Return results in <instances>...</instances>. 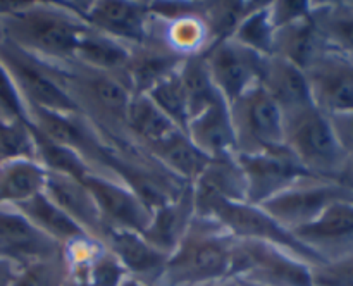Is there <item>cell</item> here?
<instances>
[{
	"instance_id": "bcb514c9",
	"label": "cell",
	"mask_w": 353,
	"mask_h": 286,
	"mask_svg": "<svg viewBox=\"0 0 353 286\" xmlns=\"http://www.w3.org/2000/svg\"><path fill=\"white\" fill-rule=\"evenodd\" d=\"M231 286H240V285H234V283H231Z\"/></svg>"
},
{
	"instance_id": "ffe728a7",
	"label": "cell",
	"mask_w": 353,
	"mask_h": 286,
	"mask_svg": "<svg viewBox=\"0 0 353 286\" xmlns=\"http://www.w3.org/2000/svg\"><path fill=\"white\" fill-rule=\"evenodd\" d=\"M195 200H193L192 185L186 186L176 198L152 210L150 221L141 236L157 248L159 252L169 255L176 250L185 234L188 233L195 219Z\"/></svg>"
},
{
	"instance_id": "e0dca14e",
	"label": "cell",
	"mask_w": 353,
	"mask_h": 286,
	"mask_svg": "<svg viewBox=\"0 0 353 286\" xmlns=\"http://www.w3.org/2000/svg\"><path fill=\"white\" fill-rule=\"evenodd\" d=\"M102 243L107 250L116 255L130 278L143 281L150 286H159L164 274L168 255L152 247L140 233L105 229Z\"/></svg>"
},
{
	"instance_id": "8d00e7d4",
	"label": "cell",
	"mask_w": 353,
	"mask_h": 286,
	"mask_svg": "<svg viewBox=\"0 0 353 286\" xmlns=\"http://www.w3.org/2000/svg\"><path fill=\"white\" fill-rule=\"evenodd\" d=\"M12 159H34L30 123H0V162Z\"/></svg>"
},
{
	"instance_id": "ab89813d",
	"label": "cell",
	"mask_w": 353,
	"mask_h": 286,
	"mask_svg": "<svg viewBox=\"0 0 353 286\" xmlns=\"http://www.w3.org/2000/svg\"><path fill=\"white\" fill-rule=\"evenodd\" d=\"M312 2H292V0H283V2H271V19L278 28L292 24L295 21L305 19L312 14Z\"/></svg>"
},
{
	"instance_id": "7402d4cb",
	"label": "cell",
	"mask_w": 353,
	"mask_h": 286,
	"mask_svg": "<svg viewBox=\"0 0 353 286\" xmlns=\"http://www.w3.org/2000/svg\"><path fill=\"white\" fill-rule=\"evenodd\" d=\"M195 214L216 200L247 202V185L236 155L210 159L209 164L192 185Z\"/></svg>"
},
{
	"instance_id": "b9f144b4",
	"label": "cell",
	"mask_w": 353,
	"mask_h": 286,
	"mask_svg": "<svg viewBox=\"0 0 353 286\" xmlns=\"http://www.w3.org/2000/svg\"><path fill=\"white\" fill-rule=\"evenodd\" d=\"M17 271H19V267L14 262L0 255V286H12Z\"/></svg>"
},
{
	"instance_id": "ac0fdd59",
	"label": "cell",
	"mask_w": 353,
	"mask_h": 286,
	"mask_svg": "<svg viewBox=\"0 0 353 286\" xmlns=\"http://www.w3.org/2000/svg\"><path fill=\"white\" fill-rule=\"evenodd\" d=\"M43 193L62 212L68 214L88 236L102 243L105 226H103L95 198L90 190L83 185L81 179L57 174V172H47Z\"/></svg>"
},
{
	"instance_id": "6da1fadb",
	"label": "cell",
	"mask_w": 353,
	"mask_h": 286,
	"mask_svg": "<svg viewBox=\"0 0 353 286\" xmlns=\"http://www.w3.org/2000/svg\"><path fill=\"white\" fill-rule=\"evenodd\" d=\"M88 24L64 2H0V37L54 65L74 62Z\"/></svg>"
},
{
	"instance_id": "f35d334b",
	"label": "cell",
	"mask_w": 353,
	"mask_h": 286,
	"mask_svg": "<svg viewBox=\"0 0 353 286\" xmlns=\"http://www.w3.org/2000/svg\"><path fill=\"white\" fill-rule=\"evenodd\" d=\"M312 286H353V252L312 267Z\"/></svg>"
},
{
	"instance_id": "cb8c5ba5",
	"label": "cell",
	"mask_w": 353,
	"mask_h": 286,
	"mask_svg": "<svg viewBox=\"0 0 353 286\" xmlns=\"http://www.w3.org/2000/svg\"><path fill=\"white\" fill-rule=\"evenodd\" d=\"M327 50H331L330 45L314 23L312 14L305 19L278 28L272 41V55L292 62L302 71H307Z\"/></svg>"
},
{
	"instance_id": "d6986e66",
	"label": "cell",
	"mask_w": 353,
	"mask_h": 286,
	"mask_svg": "<svg viewBox=\"0 0 353 286\" xmlns=\"http://www.w3.org/2000/svg\"><path fill=\"white\" fill-rule=\"evenodd\" d=\"M259 85L278 103L283 116L314 105L305 71L281 57H264Z\"/></svg>"
},
{
	"instance_id": "7bdbcfd3",
	"label": "cell",
	"mask_w": 353,
	"mask_h": 286,
	"mask_svg": "<svg viewBox=\"0 0 353 286\" xmlns=\"http://www.w3.org/2000/svg\"><path fill=\"white\" fill-rule=\"evenodd\" d=\"M338 183H340L341 186H345L347 190H350V192H353V155H348L347 161H345V165L343 169H341Z\"/></svg>"
},
{
	"instance_id": "74e56055",
	"label": "cell",
	"mask_w": 353,
	"mask_h": 286,
	"mask_svg": "<svg viewBox=\"0 0 353 286\" xmlns=\"http://www.w3.org/2000/svg\"><path fill=\"white\" fill-rule=\"evenodd\" d=\"M0 123H30L26 103L2 62H0Z\"/></svg>"
},
{
	"instance_id": "30bf717a",
	"label": "cell",
	"mask_w": 353,
	"mask_h": 286,
	"mask_svg": "<svg viewBox=\"0 0 353 286\" xmlns=\"http://www.w3.org/2000/svg\"><path fill=\"white\" fill-rule=\"evenodd\" d=\"M338 200H353V192L340 183L305 179L262 203V209L293 233L312 223Z\"/></svg>"
},
{
	"instance_id": "8fae6325",
	"label": "cell",
	"mask_w": 353,
	"mask_h": 286,
	"mask_svg": "<svg viewBox=\"0 0 353 286\" xmlns=\"http://www.w3.org/2000/svg\"><path fill=\"white\" fill-rule=\"evenodd\" d=\"M202 55L217 92L228 105L259 85L264 57L233 38L214 41Z\"/></svg>"
},
{
	"instance_id": "44dd1931",
	"label": "cell",
	"mask_w": 353,
	"mask_h": 286,
	"mask_svg": "<svg viewBox=\"0 0 353 286\" xmlns=\"http://www.w3.org/2000/svg\"><path fill=\"white\" fill-rule=\"evenodd\" d=\"M185 57L169 50L161 41L148 38L140 47L131 48L124 78L133 95H147L159 81L178 71Z\"/></svg>"
},
{
	"instance_id": "83f0119b",
	"label": "cell",
	"mask_w": 353,
	"mask_h": 286,
	"mask_svg": "<svg viewBox=\"0 0 353 286\" xmlns=\"http://www.w3.org/2000/svg\"><path fill=\"white\" fill-rule=\"evenodd\" d=\"M16 207L38 231L54 240L55 243L64 247L79 236H85V231L71 219L65 212H62L45 193L33 196Z\"/></svg>"
},
{
	"instance_id": "5bb4252c",
	"label": "cell",
	"mask_w": 353,
	"mask_h": 286,
	"mask_svg": "<svg viewBox=\"0 0 353 286\" xmlns=\"http://www.w3.org/2000/svg\"><path fill=\"white\" fill-rule=\"evenodd\" d=\"M312 102L326 116L353 109V57L327 50L305 71Z\"/></svg>"
},
{
	"instance_id": "52a82bcc",
	"label": "cell",
	"mask_w": 353,
	"mask_h": 286,
	"mask_svg": "<svg viewBox=\"0 0 353 286\" xmlns=\"http://www.w3.org/2000/svg\"><path fill=\"white\" fill-rule=\"evenodd\" d=\"M0 62L12 78L28 110L45 109L62 114H81L59 81L54 64L41 61L0 37Z\"/></svg>"
},
{
	"instance_id": "4fadbf2b",
	"label": "cell",
	"mask_w": 353,
	"mask_h": 286,
	"mask_svg": "<svg viewBox=\"0 0 353 286\" xmlns=\"http://www.w3.org/2000/svg\"><path fill=\"white\" fill-rule=\"evenodd\" d=\"M81 181L95 198L105 229L143 233L152 212L126 185L100 172H90Z\"/></svg>"
},
{
	"instance_id": "277c9868",
	"label": "cell",
	"mask_w": 353,
	"mask_h": 286,
	"mask_svg": "<svg viewBox=\"0 0 353 286\" xmlns=\"http://www.w3.org/2000/svg\"><path fill=\"white\" fill-rule=\"evenodd\" d=\"M312 176L338 183L347 154L338 143L330 117L316 105L285 116V141Z\"/></svg>"
},
{
	"instance_id": "603a6c76",
	"label": "cell",
	"mask_w": 353,
	"mask_h": 286,
	"mask_svg": "<svg viewBox=\"0 0 353 286\" xmlns=\"http://www.w3.org/2000/svg\"><path fill=\"white\" fill-rule=\"evenodd\" d=\"M186 134L195 143V147L209 159L236 155L230 107L224 100L212 103L205 110L193 116L186 126Z\"/></svg>"
},
{
	"instance_id": "9a60e30c",
	"label": "cell",
	"mask_w": 353,
	"mask_h": 286,
	"mask_svg": "<svg viewBox=\"0 0 353 286\" xmlns=\"http://www.w3.org/2000/svg\"><path fill=\"white\" fill-rule=\"evenodd\" d=\"M0 255L24 267L61 257L62 247L38 231L16 207L0 203Z\"/></svg>"
},
{
	"instance_id": "4316f807",
	"label": "cell",
	"mask_w": 353,
	"mask_h": 286,
	"mask_svg": "<svg viewBox=\"0 0 353 286\" xmlns=\"http://www.w3.org/2000/svg\"><path fill=\"white\" fill-rule=\"evenodd\" d=\"M130 57L131 47L88 26L76 48L74 62L95 71L124 74Z\"/></svg>"
},
{
	"instance_id": "836d02e7",
	"label": "cell",
	"mask_w": 353,
	"mask_h": 286,
	"mask_svg": "<svg viewBox=\"0 0 353 286\" xmlns=\"http://www.w3.org/2000/svg\"><path fill=\"white\" fill-rule=\"evenodd\" d=\"M148 99L179 127L186 133V126L190 121V105L186 96L185 86H183L179 69L162 81H159L150 92L147 93Z\"/></svg>"
},
{
	"instance_id": "2e32d148",
	"label": "cell",
	"mask_w": 353,
	"mask_h": 286,
	"mask_svg": "<svg viewBox=\"0 0 353 286\" xmlns=\"http://www.w3.org/2000/svg\"><path fill=\"white\" fill-rule=\"evenodd\" d=\"M293 234L326 261L353 252V200L333 202L317 219Z\"/></svg>"
},
{
	"instance_id": "60d3db41",
	"label": "cell",
	"mask_w": 353,
	"mask_h": 286,
	"mask_svg": "<svg viewBox=\"0 0 353 286\" xmlns=\"http://www.w3.org/2000/svg\"><path fill=\"white\" fill-rule=\"evenodd\" d=\"M330 117L331 127L334 131L338 143L343 148V152L348 155H353V109L347 112L333 114Z\"/></svg>"
},
{
	"instance_id": "1f68e13d",
	"label": "cell",
	"mask_w": 353,
	"mask_h": 286,
	"mask_svg": "<svg viewBox=\"0 0 353 286\" xmlns=\"http://www.w3.org/2000/svg\"><path fill=\"white\" fill-rule=\"evenodd\" d=\"M179 76H181L186 96H188L190 119L202 112V110H205L212 103L223 100L216 85H214L212 78H210V72L207 69L205 59H203L202 54L185 59V62L179 68Z\"/></svg>"
},
{
	"instance_id": "7a4b0ae2",
	"label": "cell",
	"mask_w": 353,
	"mask_h": 286,
	"mask_svg": "<svg viewBox=\"0 0 353 286\" xmlns=\"http://www.w3.org/2000/svg\"><path fill=\"white\" fill-rule=\"evenodd\" d=\"M59 81L107 143L126 141L131 93L124 74L95 71L76 62L55 65Z\"/></svg>"
},
{
	"instance_id": "484cf974",
	"label": "cell",
	"mask_w": 353,
	"mask_h": 286,
	"mask_svg": "<svg viewBox=\"0 0 353 286\" xmlns=\"http://www.w3.org/2000/svg\"><path fill=\"white\" fill-rule=\"evenodd\" d=\"M47 171L34 159L0 162V203L17 205L43 193Z\"/></svg>"
},
{
	"instance_id": "8992f818",
	"label": "cell",
	"mask_w": 353,
	"mask_h": 286,
	"mask_svg": "<svg viewBox=\"0 0 353 286\" xmlns=\"http://www.w3.org/2000/svg\"><path fill=\"white\" fill-rule=\"evenodd\" d=\"M228 283L240 286H312V265L274 245L236 240Z\"/></svg>"
},
{
	"instance_id": "7c38bea8",
	"label": "cell",
	"mask_w": 353,
	"mask_h": 286,
	"mask_svg": "<svg viewBox=\"0 0 353 286\" xmlns=\"http://www.w3.org/2000/svg\"><path fill=\"white\" fill-rule=\"evenodd\" d=\"M64 3L92 30L123 41L128 47H140L150 38L152 14L148 3L130 0H99L78 3L79 7Z\"/></svg>"
},
{
	"instance_id": "f6af8a7d",
	"label": "cell",
	"mask_w": 353,
	"mask_h": 286,
	"mask_svg": "<svg viewBox=\"0 0 353 286\" xmlns=\"http://www.w3.org/2000/svg\"><path fill=\"white\" fill-rule=\"evenodd\" d=\"M216 286H231V283H224V285H216Z\"/></svg>"
},
{
	"instance_id": "f546056e",
	"label": "cell",
	"mask_w": 353,
	"mask_h": 286,
	"mask_svg": "<svg viewBox=\"0 0 353 286\" xmlns=\"http://www.w3.org/2000/svg\"><path fill=\"white\" fill-rule=\"evenodd\" d=\"M30 131L34 141V161L47 172H57L76 179H83L90 172H95L78 152L50 140L31 124Z\"/></svg>"
},
{
	"instance_id": "3957f363",
	"label": "cell",
	"mask_w": 353,
	"mask_h": 286,
	"mask_svg": "<svg viewBox=\"0 0 353 286\" xmlns=\"http://www.w3.org/2000/svg\"><path fill=\"white\" fill-rule=\"evenodd\" d=\"M234 238L209 217L195 216L165 262L159 286H216L228 283Z\"/></svg>"
},
{
	"instance_id": "f1b7e54d",
	"label": "cell",
	"mask_w": 353,
	"mask_h": 286,
	"mask_svg": "<svg viewBox=\"0 0 353 286\" xmlns=\"http://www.w3.org/2000/svg\"><path fill=\"white\" fill-rule=\"evenodd\" d=\"M176 130L179 127L147 95H133L128 110V136L131 143L147 147Z\"/></svg>"
},
{
	"instance_id": "d590c367",
	"label": "cell",
	"mask_w": 353,
	"mask_h": 286,
	"mask_svg": "<svg viewBox=\"0 0 353 286\" xmlns=\"http://www.w3.org/2000/svg\"><path fill=\"white\" fill-rule=\"evenodd\" d=\"M68 278L62 255L52 261L34 262L19 267L12 286H62Z\"/></svg>"
},
{
	"instance_id": "5b68a950",
	"label": "cell",
	"mask_w": 353,
	"mask_h": 286,
	"mask_svg": "<svg viewBox=\"0 0 353 286\" xmlns=\"http://www.w3.org/2000/svg\"><path fill=\"white\" fill-rule=\"evenodd\" d=\"M196 216L214 219L234 240L262 241V243L274 245V247L290 252L312 267L327 262L323 255L302 243L292 231L281 226L276 219H272L261 205H252L247 202L216 200V202H210L209 205L203 207L200 212H196Z\"/></svg>"
},
{
	"instance_id": "4dcf8cb0",
	"label": "cell",
	"mask_w": 353,
	"mask_h": 286,
	"mask_svg": "<svg viewBox=\"0 0 353 286\" xmlns=\"http://www.w3.org/2000/svg\"><path fill=\"white\" fill-rule=\"evenodd\" d=\"M312 19L331 50L353 57V7L348 3H324L312 7Z\"/></svg>"
},
{
	"instance_id": "ee69618b",
	"label": "cell",
	"mask_w": 353,
	"mask_h": 286,
	"mask_svg": "<svg viewBox=\"0 0 353 286\" xmlns=\"http://www.w3.org/2000/svg\"><path fill=\"white\" fill-rule=\"evenodd\" d=\"M123 286H150V285H147V283H143V281H138V279H134V278H128L126 281H124Z\"/></svg>"
},
{
	"instance_id": "9c48e42d",
	"label": "cell",
	"mask_w": 353,
	"mask_h": 286,
	"mask_svg": "<svg viewBox=\"0 0 353 286\" xmlns=\"http://www.w3.org/2000/svg\"><path fill=\"white\" fill-rule=\"evenodd\" d=\"M236 161L245 176L247 203L252 205H262L300 181L319 179L300 164L285 143L261 154H236Z\"/></svg>"
},
{
	"instance_id": "d6a6232c",
	"label": "cell",
	"mask_w": 353,
	"mask_h": 286,
	"mask_svg": "<svg viewBox=\"0 0 353 286\" xmlns=\"http://www.w3.org/2000/svg\"><path fill=\"white\" fill-rule=\"evenodd\" d=\"M274 33L276 26L271 19V2H259L257 7L238 24L231 38L262 57H271Z\"/></svg>"
},
{
	"instance_id": "d4e9b609",
	"label": "cell",
	"mask_w": 353,
	"mask_h": 286,
	"mask_svg": "<svg viewBox=\"0 0 353 286\" xmlns=\"http://www.w3.org/2000/svg\"><path fill=\"white\" fill-rule=\"evenodd\" d=\"M140 148L186 185H193L210 161L181 130L172 131L161 141Z\"/></svg>"
},
{
	"instance_id": "ba28073f",
	"label": "cell",
	"mask_w": 353,
	"mask_h": 286,
	"mask_svg": "<svg viewBox=\"0 0 353 286\" xmlns=\"http://www.w3.org/2000/svg\"><path fill=\"white\" fill-rule=\"evenodd\" d=\"M236 154H261L281 147L285 141V116L261 85L230 103Z\"/></svg>"
},
{
	"instance_id": "e575fe53",
	"label": "cell",
	"mask_w": 353,
	"mask_h": 286,
	"mask_svg": "<svg viewBox=\"0 0 353 286\" xmlns=\"http://www.w3.org/2000/svg\"><path fill=\"white\" fill-rule=\"evenodd\" d=\"M259 2H203L200 3L202 16L209 26L210 38L214 41L233 37L238 24L248 12L257 7Z\"/></svg>"
}]
</instances>
